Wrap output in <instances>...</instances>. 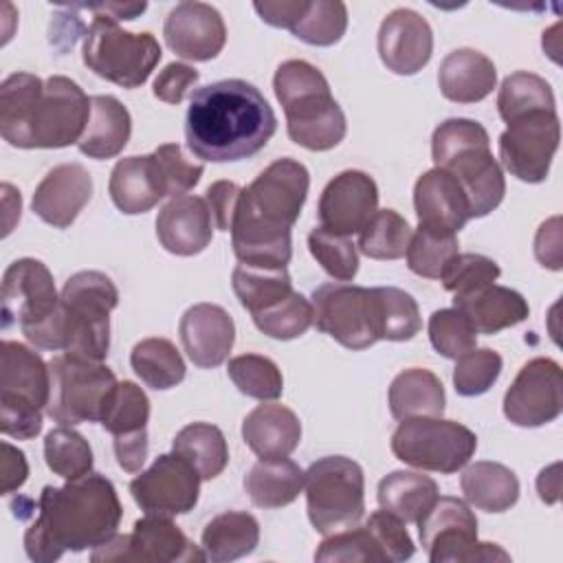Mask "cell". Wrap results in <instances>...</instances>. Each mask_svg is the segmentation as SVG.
Masks as SVG:
<instances>
[{"mask_svg":"<svg viewBox=\"0 0 563 563\" xmlns=\"http://www.w3.org/2000/svg\"><path fill=\"white\" fill-rule=\"evenodd\" d=\"M35 512L24 532L26 556L35 563H53L64 552L106 543L123 517L114 484L92 471L64 486H44Z\"/></svg>","mask_w":563,"mask_h":563,"instance_id":"1","label":"cell"},{"mask_svg":"<svg viewBox=\"0 0 563 563\" xmlns=\"http://www.w3.org/2000/svg\"><path fill=\"white\" fill-rule=\"evenodd\" d=\"M277 117L266 97L244 79H220L191 92L185 139L200 161L231 163L255 156L273 139Z\"/></svg>","mask_w":563,"mask_h":563,"instance_id":"2","label":"cell"},{"mask_svg":"<svg viewBox=\"0 0 563 563\" xmlns=\"http://www.w3.org/2000/svg\"><path fill=\"white\" fill-rule=\"evenodd\" d=\"M310 187L308 169L295 158L273 161L246 189L231 224V246L240 262L286 268L292 255L290 229Z\"/></svg>","mask_w":563,"mask_h":563,"instance_id":"3","label":"cell"},{"mask_svg":"<svg viewBox=\"0 0 563 563\" xmlns=\"http://www.w3.org/2000/svg\"><path fill=\"white\" fill-rule=\"evenodd\" d=\"M88 119V95L64 75L42 81L31 73H13L0 86V134L13 147H68L79 143Z\"/></svg>","mask_w":563,"mask_h":563,"instance_id":"4","label":"cell"},{"mask_svg":"<svg viewBox=\"0 0 563 563\" xmlns=\"http://www.w3.org/2000/svg\"><path fill=\"white\" fill-rule=\"evenodd\" d=\"M117 303L119 290L106 273L79 271L66 279L55 312L22 328V334L40 350L103 361L110 350V312Z\"/></svg>","mask_w":563,"mask_h":563,"instance_id":"5","label":"cell"},{"mask_svg":"<svg viewBox=\"0 0 563 563\" xmlns=\"http://www.w3.org/2000/svg\"><path fill=\"white\" fill-rule=\"evenodd\" d=\"M273 90L284 108L292 143L310 152H325L343 141L347 132L345 114L317 66L303 59L279 64L273 77Z\"/></svg>","mask_w":563,"mask_h":563,"instance_id":"6","label":"cell"},{"mask_svg":"<svg viewBox=\"0 0 563 563\" xmlns=\"http://www.w3.org/2000/svg\"><path fill=\"white\" fill-rule=\"evenodd\" d=\"M431 158L462 185L471 218H484L501 205L506 180L482 123L462 117L442 121L431 136Z\"/></svg>","mask_w":563,"mask_h":563,"instance_id":"7","label":"cell"},{"mask_svg":"<svg viewBox=\"0 0 563 563\" xmlns=\"http://www.w3.org/2000/svg\"><path fill=\"white\" fill-rule=\"evenodd\" d=\"M48 402L46 413L64 424L101 422L108 402L119 385L114 372L103 361L59 354L48 361Z\"/></svg>","mask_w":563,"mask_h":563,"instance_id":"8","label":"cell"},{"mask_svg":"<svg viewBox=\"0 0 563 563\" xmlns=\"http://www.w3.org/2000/svg\"><path fill=\"white\" fill-rule=\"evenodd\" d=\"M306 508L312 528L332 534L358 526L365 512V477L358 462L345 455H325L306 471Z\"/></svg>","mask_w":563,"mask_h":563,"instance_id":"9","label":"cell"},{"mask_svg":"<svg viewBox=\"0 0 563 563\" xmlns=\"http://www.w3.org/2000/svg\"><path fill=\"white\" fill-rule=\"evenodd\" d=\"M161 55V44L152 33H130L108 15H95L84 35V64L121 88L143 86Z\"/></svg>","mask_w":563,"mask_h":563,"instance_id":"10","label":"cell"},{"mask_svg":"<svg viewBox=\"0 0 563 563\" xmlns=\"http://www.w3.org/2000/svg\"><path fill=\"white\" fill-rule=\"evenodd\" d=\"M475 449L477 435L468 427L444 418H407L391 435V453L400 462L433 473L464 468Z\"/></svg>","mask_w":563,"mask_h":563,"instance_id":"11","label":"cell"},{"mask_svg":"<svg viewBox=\"0 0 563 563\" xmlns=\"http://www.w3.org/2000/svg\"><path fill=\"white\" fill-rule=\"evenodd\" d=\"M418 534L431 563L510 561L497 543L477 541V517L457 497H438L418 521Z\"/></svg>","mask_w":563,"mask_h":563,"instance_id":"12","label":"cell"},{"mask_svg":"<svg viewBox=\"0 0 563 563\" xmlns=\"http://www.w3.org/2000/svg\"><path fill=\"white\" fill-rule=\"evenodd\" d=\"M312 323L347 350H365L378 341L372 288L332 282L314 288Z\"/></svg>","mask_w":563,"mask_h":563,"instance_id":"13","label":"cell"},{"mask_svg":"<svg viewBox=\"0 0 563 563\" xmlns=\"http://www.w3.org/2000/svg\"><path fill=\"white\" fill-rule=\"evenodd\" d=\"M95 563L110 561H156V563H189L207 561L205 552L185 537L172 517L145 515L134 521L130 534H114L97 545L90 554Z\"/></svg>","mask_w":563,"mask_h":563,"instance_id":"14","label":"cell"},{"mask_svg":"<svg viewBox=\"0 0 563 563\" xmlns=\"http://www.w3.org/2000/svg\"><path fill=\"white\" fill-rule=\"evenodd\" d=\"M561 123L556 110H539L508 123L499 136V161L523 183H543L559 150Z\"/></svg>","mask_w":563,"mask_h":563,"instance_id":"15","label":"cell"},{"mask_svg":"<svg viewBox=\"0 0 563 563\" xmlns=\"http://www.w3.org/2000/svg\"><path fill=\"white\" fill-rule=\"evenodd\" d=\"M200 475L176 453H163L130 482V493L145 515L176 517L194 510L200 495Z\"/></svg>","mask_w":563,"mask_h":563,"instance_id":"16","label":"cell"},{"mask_svg":"<svg viewBox=\"0 0 563 563\" xmlns=\"http://www.w3.org/2000/svg\"><path fill=\"white\" fill-rule=\"evenodd\" d=\"M563 374L548 356L528 361L504 396V416L517 427H543L561 416Z\"/></svg>","mask_w":563,"mask_h":563,"instance_id":"17","label":"cell"},{"mask_svg":"<svg viewBox=\"0 0 563 563\" xmlns=\"http://www.w3.org/2000/svg\"><path fill=\"white\" fill-rule=\"evenodd\" d=\"M59 303L51 271L35 257H20L2 275V328L42 323Z\"/></svg>","mask_w":563,"mask_h":563,"instance_id":"18","label":"cell"},{"mask_svg":"<svg viewBox=\"0 0 563 563\" xmlns=\"http://www.w3.org/2000/svg\"><path fill=\"white\" fill-rule=\"evenodd\" d=\"M376 209L378 187L374 178L361 169H345L321 191L317 207L319 227L339 235H352L365 227Z\"/></svg>","mask_w":563,"mask_h":563,"instance_id":"19","label":"cell"},{"mask_svg":"<svg viewBox=\"0 0 563 563\" xmlns=\"http://www.w3.org/2000/svg\"><path fill=\"white\" fill-rule=\"evenodd\" d=\"M163 35L178 57L189 62H209L224 48L227 26L216 7L194 0L178 2L167 13Z\"/></svg>","mask_w":563,"mask_h":563,"instance_id":"20","label":"cell"},{"mask_svg":"<svg viewBox=\"0 0 563 563\" xmlns=\"http://www.w3.org/2000/svg\"><path fill=\"white\" fill-rule=\"evenodd\" d=\"M378 55L387 70L396 75H416L433 53V31L413 9H394L378 29Z\"/></svg>","mask_w":563,"mask_h":563,"instance_id":"21","label":"cell"},{"mask_svg":"<svg viewBox=\"0 0 563 563\" xmlns=\"http://www.w3.org/2000/svg\"><path fill=\"white\" fill-rule=\"evenodd\" d=\"M92 198V176L79 163L53 167L35 187L33 213L55 229H68Z\"/></svg>","mask_w":563,"mask_h":563,"instance_id":"22","label":"cell"},{"mask_svg":"<svg viewBox=\"0 0 563 563\" xmlns=\"http://www.w3.org/2000/svg\"><path fill=\"white\" fill-rule=\"evenodd\" d=\"M178 334L189 361L196 367L211 369L229 358L235 341V323L222 306L196 303L180 317Z\"/></svg>","mask_w":563,"mask_h":563,"instance_id":"23","label":"cell"},{"mask_svg":"<svg viewBox=\"0 0 563 563\" xmlns=\"http://www.w3.org/2000/svg\"><path fill=\"white\" fill-rule=\"evenodd\" d=\"M418 227L457 233L471 220L468 200L462 185L444 169L424 172L413 187Z\"/></svg>","mask_w":563,"mask_h":563,"instance_id":"24","label":"cell"},{"mask_svg":"<svg viewBox=\"0 0 563 563\" xmlns=\"http://www.w3.org/2000/svg\"><path fill=\"white\" fill-rule=\"evenodd\" d=\"M156 238L161 246L174 255H198L213 238V218L205 198H172L156 218Z\"/></svg>","mask_w":563,"mask_h":563,"instance_id":"25","label":"cell"},{"mask_svg":"<svg viewBox=\"0 0 563 563\" xmlns=\"http://www.w3.org/2000/svg\"><path fill=\"white\" fill-rule=\"evenodd\" d=\"M108 191L114 207L128 216L145 213L169 196L163 167L154 152L121 158L110 172Z\"/></svg>","mask_w":563,"mask_h":563,"instance_id":"26","label":"cell"},{"mask_svg":"<svg viewBox=\"0 0 563 563\" xmlns=\"http://www.w3.org/2000/svg\"><path fill=\"white\" fill-rule=\"evenodd\" d=\"M51 389L48 363L18 341H2L0 347V400L29 402L46 409Z\"/></svg>","mask_w":563,"mask_h":563,"instance_id":"27","label":"cell"},{"mask_svg":"<svg viewBox=\"0 0 563 563\" xmlns=\"http://www.w3.org/2000/svg\"><path fill=\"white\" fill-rule=\"evenodd\" d=\"M242 440L257 457H288L301 442V422L292 409L262 402L242 420Z\"/></svg>","mask_w":563,"mask_h":563,"instance_id":"28","label":"cell"},{"mask_svg":"<svg viewBox=\"0 0 563 563\" xmlns=\"http://www.w3.org/2000/svg\"><path fill=\"white\" fill-rule=\"evenodd\" d=\"M497 84V70L490 57L475 48L451 51L438 70L440 92L455 103H475L486 99Z\"/></svg>","mask_w":563,"mask_h":563,"instance_id":"29","label":"cell"},{"mask_svg":"<svg viewBox=\"0 0 563 563\" xmlns=\"http://www.w3.org/2000/svg\"><path fill=\"white\" fill-rule=\"evenodd\" d=\"M453 308L464 312L477 334H495L499 330L521 323L530 308L521 292L506 286H484L468 295H455Z\"/></svg>","mask_w":563,"mask_h":563,"instance_id":"30","label":"cell"},{"mask_svg":"<svg viewBox=\"0 0 563 563\" xmlns=\"http://www.w3.org/2000/svg\"><path fill=\"white\" fill-rule=\"evenodd\" d=\"M132 134L128 108L112 95L90 97V119L77 147L88 158L106 161L123 152Z\"/></svg>","mask_w":563,"mask_h":563,"instance_id":"31","label":"cell"},{"mask_svg":"<svg viewBox=\"0 0 563 563\" xmlns=\"http://www.w3.org/2000/svg\"><path fill=\"white\" fill-rule=\"evenodd\" d=\"M306 471L288 457H260L244 477V490L260 508L292 504L303 490Z\"/></svg>","mask_w":563,"mask_h":563,"instance_id":"32","label":"cell"},{"mask_svg":"<svg viewBox=\"0 0 563 563\" xmlns=\"http://www.w3.org/2000/svg\"><path fill=\"white\" fill-rule=\"evenodd\" d=\"M389 411L396 420L407 418H442L446 396L440 378L422 367L400 372L389 385Z\"/></svg>","mask_w":563,"mask_h":563,"instance_id":"33","label":"cell"},{"mask_svg":"<svg viewBox=\"0 0 563 563\" xmlns=\"http://www.w3.org/2000/svg\"><path fill=\"white\" fill-rule=\"evenodd\" d=\"M460 486L464 499L486 512H504L519 499L517 475L499 462L479 460L468 464L460 475Z\"/></svg>","mask_w":563,"mask_h":563,"instance_id":"34","label":"cell"},{"mask_svg":"<svg viewBox=\"0 0 563 563\" xmlns=\"http://www.w3.org/2000/svg\"><path fill=\"white\" fill-rule=\"evenodd\" d=\"M202 552L213 563H229L251 554L260 543V523L251 512L216 515L202 530Z\"/></svg>","mask_w":563,"mask_h":563,"instance_id":"35","label":"cell"},{"mask_svg":"<svg viewBox=\"0 0 563 563\" xmlns=\"http://www.w3.org/2000/svg\"><path fill=\"white\" fill-rule=\"evenodd\" d=\"M378 504L405 523H418L438 499V484L422 473L391 471L378 482Z\"/></svg>","mask_w":563,"mask_h":563,"instance_id":"36","label":"cell"},{"mask_svg":"<svg viewBox=\"0 0 563 563\" xmlns=\"http://www.w3.org/2000/svg\"><path fill=\"white\" fill-rule=\"evenodd\" d=\"M172 451L187 460L200 479L218 477L229 462L224 433L209 422H191L183 427L172 442Z\"/></svg>","mask_w":563,"mask_h":563,"instance_id":"37","label":"cell"},{"mask_svg":"<svg viewBox=\"0 0 563 563\" xmlns=\"http://www.w3.org/2000/svg\"><path fill=\"white\" fill-rule=\"evenodd\" d=\"M130 365L134 374L152 389L165 391L183 383L185 361L176 345L163 336H150L139 341L130 352Z\"/></svg>","mask_w":563,"mask_h":563,"instance_id":"38","label":"cell"},{"mask_svg":"<svg viewBox=\"0 0 563 563\" xmlns=\"http://www.w3.org/2000/svg\"><path fill=\"white\" fill-rule=\"evenodd\" d=\"M231 286L242 308L251 314L275 306L292 292V282L286 268H266L244 262L233 268Z\"/></svg>","mask_w":563,"mask_h":563,"instance_id":"39","label":"cell"},{"mask_svg":"<svg viewBox=\"0 0 563 563\" xmlns=\"http://www.w3.org/2000/svg\"><path fill=\"white\" fill-rule=\"evenodd\" d=\"M372 295L378 341H409L420 332V310L409 292L396 286H378L372 288Z\"/></svg>","mask_w":563,"mask_h":563,"instance_id":"40","label":"cell"},{"mask_svg":"<svg viewBox=\"0 0 563 563\" xmlns=\"http://www.w3.org/2000/svg\"><path fill=\"white\" fill-rule=\"evenodd\" d=\"M150 420V398L132 380H121L108 402L101 418V427L112 433L114 442L147 435Z\"/></svg>","mask_w":563,"mask_h":563,"instance_id":"41","label":"cell"},{"mask_svg":"<svg viewBox=\"0 0 563 563\" xmlns=\"http://www.w3.org/2000/svg\"><path fill=\"white\" fill-rule=\"evenodd\" d=\"M497 110L506 123L530 112L556 110L552 86L534 73L517 70L501 81L497 95Z\"/></svg>","mask_w":563,"mask_h":563,"instance_id":"42","label":"cell"},{"mask_svg":"<svg viewBox=\"0 0 563 563\" xmlns=\"http://www.w3.org/2000/svg\"><path fill=\"white\" fill-rule=\"evenodd\" d=\"M409 222L394 209H376V213L358 231V251L372 260H400L411 242Z\"/></svg>","mask_w":563,"mask_h":563,"instance_id":"43","label":"cell"},{"mask_svg":"<svg viewBox=\"0 0 563 563\" xmlns=\"http://www.w3.org/2000/svg\"><path fill=\"white\" fill-rule=\"evenodd\" d=\"M44 460L46 466L68 479H79L92 471V449L88 440L70 429V427H55L44 438Z\"/></svg>","mask_w":563,"mask_h":563,"instance_id":"44","label":"cell"},{"mask_svg":"<svg viewBox=\"0 0 563 563\" xmlns=\"http://www.w3.org/2000/svg\"><path fill=\"white\" fill-rule=\"evenodd\" d=\"M227 374L240 394L257 400H275L284 391V376L275 361L262 354H240L227 365Z\"/></svg>","mask_w":563,"mask_h":563,"instance_id":"45","label":"cell"},{"mask_svg":"<svg viewBox=\"0 0 563 563\" xmlns=\"http://www.w3.org/2000/svg\"><path fill=\"white\" fill-rule=\"evenodd\" d=\"M457 253L455 233L418 227V231L411 235L405 257L411 273L427 279H440L444 266Z\"/></svg>","mask_w":563,"mask_h":563,"instance_id":"46","label":"cell"},{"mask_svg":"<svg viewBox=\"0 0 563 563\" xmlns=\"http://www.w3.org/2000/svg\"><path fill=\"white\" fill-rule=\"evenodd\" d=\"M345 29L347 7L343 2L312 0L290 33L310 46H332L345 35Z\"/></svg>","mask_w":563,"mask_h":563,"instance_id":"47","label":"cell"},{"mask_svg":"<svg viewBox=\"0 0 563 563\" xmlns=\"http://www.w3.org/2000/svg\"><path fill=\"white\" fill-rule=\"evenodd\" d=\"M260 332L277 341H290L301 336L312 325V303L297 290L275 306L251 314Z\"/></svg>","mask_w":563,"mask_h":563,"instance_id":"48","label":"cell"},{"mask_svg":"<svg viewBox=\"0 0 563 563\" xmlns=\"http://www.w3.org/2000/svg\"><path fill=\"white\" fill-rule=\"evenodd\" d=\"M308 251L317 264L336 282H352L358 271V251L350 235L314 227L308 233Z\"/></svg>","mask_w":563,"mask_h":563,"instance_id":"49","label":"cell"},{"mask_svg":"<svg viewBox=\"0 0 563 563\" xmlns=\"http://www.w3.org/2000/svg\"><path fill=\"white\" fill-rule=\"evenodd\" d=\"M429 341L444 358H457L477 347V330L457 308H442L429 317Z\"/></svg>","mask_w":563,"mask_h":563,"instance_id":"50","label":"cell"},{"mask_svg":"<svg viewBox=\"0 0 563 563\" xmlns=\"http://www.w3.org/2000/svg\"><path fill=\"white\" fill-rule=\"evenodd\" d=\"M501 356L490 347H473L455 358L453 387L460 396L473 398L486 394L501 374Z\"/></svg>","mask_w":563,"mask_h":563,"instance_id":"51","label":"cell"},{"mask_svg":"<svg viewBox=\"0 0 563 563\" xmlns=\"http://www.w3.org/2000/svg\"><path fill=\"white\" fill-rule=\"evenodd\" d=\"M499 273V264L482 253H457L444 266L440 282L455 297L495 284Z\"/></svg>","mask_w":563,"mask_h":563,"instance_id":"52","label":"cell"},{"mask_svg":"<svg viewBox=\"0 0 563 563\" xmlns=\"http://www.w3.org/2000/svg\"><path fill=\"white\" fill-rule=\"evenodd\" d=\"M314 561H385V554L365 526H352L328 534L314 552Z\"/></svg>","mask_w":563,"mask_h":563,"instance_id":"53","label":"cell"},{"mask_svg":"<svg viewBox=\"0 0 563 563\" xmlns=\"http://www.w3.org/2000/svg\"><path fill=\"white\" fill-rule=\"evenodd\" d=\"M365 528L376 539L387 563L389 561L400 563V561H407L413 556V552H416L413 541L405 528V521H400L396 515L380 508L367 517Z\"/></svg>","mask_w":563,"mask_h":563,"instance_id":"54","label":"cell"},{"mask_svg":"<svg viewBox=\"0 0 563 563\" xmlns=\"http://www.w3.org/2000/svg\"><path fill=\"white\" fill-rule=\"evenodd\" d=\"M154 154L163 167L169 198L185 196L189 189H194L200 183L205 165L185 158L183 147L178 143H163L154 150Z\"/></svg>","mask_w":563,"mask_h":563,"instance_id":"55","label":"cell"},{"mask_svg":"<svg viewBox=\"0 0 563 563\" xmlns=\"http://www.w3.org/2000/svg\"><path fill=\"white\" fill-rule=\"evenodd\" d=\"M0 431L15 440H31L42 431V409L29 402L0 400Z\"/></svg>","mask_w":563,"mask_h":563,"instance_id":"56","label":"cell"},{"mask_svg":"<svg viewBox=\"0 0 563 563\" xmlns=\"http://www.w3.org/2000/svg\"><path fill=\"white\" fill-rule=\"evenodd\" d=\"M198 70L191 68L189 64L172 62L167 64L154 79V97L165 101V103H180L187 95V90L198 81Z\"/></svg>","mask_w":563,"mask_h":563,"instance_id":"57","label":"cell"},{"mask_svg":"<svg viewBox=\"0 0 563 563\" xmlns=\"http://www.w3.org/2000/svg\"><path fill=\"white\" fill-rule=\"evenodd\" d=\"M242 198V187L231 180H216L207 187L205 200L213 218V227L220 231H231L238 205Z\"/></svg>","mask_w":563,"mask_h":563,"instance_id":"58","label":"cell"},{"mask_svg":"<svg viewBox=\"0 0 563 563\" xmlns=\"http://www.w3.org/2000/svg\"><path fill=\"white\" fill-rule=\"evenodd\" d=\"M534 257L539 260L541 266L561 271L563 257H561V218L554 216L545 220L537 235H534Z\"/></svg>","mask_w":563,"mask_h":563,"instance_id":"59","label":"cell"},{"mask_svg":"<svg viewBox=\"0 0 563 563\" xmlns=\"http://www.w3.org/2000/svg\"><path fill=\"white\" fill-rule=\"evenodd\" d=\"M310 0H264V2H253V9L257 15L277 29H292L299 18L306 13Z\"/></svg>","mask_w":563,"mask_h":563,"instance_id":"60","label":"cell"},{"mask_svg":"<svg viewBox=\"0 0 563 563\" xmlns=\"http://www.w3.org/2000/svg\"><path fill=\"white\" fill-rule=\"evenodd\" d=\"M2 466H0V477H2V484H0V490L2 495H11L15 493L29 477V464H26V457L24 453L13 446L11 442H2Z\"/></svg>","mask_w":563,"mask_h":563,"instance_id":"61","label":"cell"},{"mask_svg":"<svg viewBox=\"0 0 563 563\" xmlns=\"http://www.w3.org/2000/svg\"><path fill=\"white\" fill-rule=\"evenodd\" d=\"M75 9H88L95 15H108L110 20H134L139 18L147 4L145 2H101V4H73Z\"/></svg>","mask_w":563,"mask_h":563,"instance_id":"62","label":"cell"},{"mask_svg":"<svg viewBox=\"0 0 563 563\" xmlns=\"http://www.w3.org/2000/svg\"><path fill=\"white\" fill-rule=\"evenodd\" d=\"M2 202H4V231H2V235H9L13 224L20 220V209H22L20 191H15L9 183L2 185Z\"/></svg>","mask_w":563,"mask_h":563,"instance_id":"63","label":"cell"},{"mask_svg":"<svg viewBox=\"0 0 563 563\" xmlns=\"http://www.w3.org/2000/svg\"><path fill=\"white\" fill-rule=\"evenodd\" d=\"M537 490L545 504H554L559 499V464H552L539 473Z\"/></svg>","mask_w":563,"mask_h":563,"instance_id":"64","label":"cell"}]
</instances>
